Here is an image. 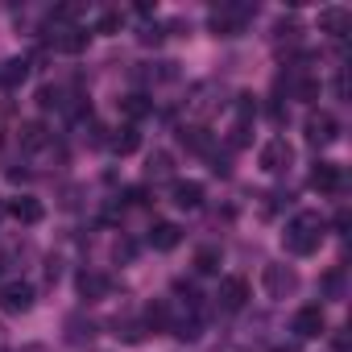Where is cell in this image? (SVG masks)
<instances>
[{
    "instance_id": "1",
    "label": "cell",
    "mask_w": 352,
    "mask_h": 352,
    "mask_svg": "<svg viewBox=\"0 0 352 352\" xmlns=\"http://www.w3.org/2000/svg\"><path fill=\"white\" fill-rule=\"evenodd\" d=\"M323 232H327V220L319 212H294V220L282 232V249L294 257H311L323 245Z\"/></svg>"
},
{
    "instance_id": "2",
    "label": "cell",
    "mask_w": 352,
    "mask_h": 352,
    "mask_svg": "<svg viewBox=\"0 0 352 352\" xmlns=\"http://www.w3.org/2000/svg\"><path fill=\"white\" fill-rule=\"evenodd\" d=\"M253 13H257V5H220L212 13V34L216 38H236V34H245Z\"/></svg>"
},
{
    "instance_id": "3",
    "label": "cell",
    "mask_w": 352,
    "mask_h": 352,
    "mask_svg": "<svg viewBox=\"0 0 352 352\" xmlns=\"http://www.w3.org/2000/svg\"><path fill=\"white\" fill-rule=\"evenodd\" d=\"M220 108H224V87L220 83H195L191 87V96H187V116L191 120H208Z\"/></svg>"
},
{
    "instance_id": "4",
    "label": "cell",
    "mask_w": 352,
    "mask_h": 352,
    "mask_svg": "<svg viewBox=\"0 0 352 352\" xmlns=\"http://www.w3.org/2000/svg\"><path fill=\"white\" fill-rule=\"evenodd\" d=\"M261 286H265V294L274 298V302H282V298H290L294 290H298V270L294 265H265L261 270Z\"/></svg>"
},
{
    "instance_id": "5",
    "label": "cell",
    "mask_w": 352,
    "mask_h": 352,
    "mask_svg": "<svg viewBox=\"0 0 352 352\" xmlns=\"http://www.w3.org/2000/svg\"><path fill=\"white\" fill-rule=\"evenodd\" d=\"M87 42H91V30L50 21V46H54L58 54H83V50H87Z\"/></svg>"
},
{
    "instance_id": "6",
    "label": "cell",
    "mask_w": 352,
    "mask_h": 352,
    "mask_svg": "<svg viewBox=\"0 0 352 352\" xmlns=\"http://www.w3.org/2000/svg\"><path fill=\"white\" fill-rule=\"evenodd\" d=\"M261 170L265 174H286L290 170V162H294V149H290V141L286 137H270L265 145H261Z\"/></svg>"
},
{
    "instance_id": "7",
    "label": "cell",
    "mask_w": 352,
    "mask_h": 352,
    "mask_svg": "<svg viewBox=\"0 0 352 352\" xmlns=\"http://www.w3.org/2000/svg\"><path fill=\"white\" fill-rule=\"evenodd\" d=\"M302 133H307L311 145H331V141L340 137V120H336L331 112H311V116L302 120Z\"/></svg>"
},
{
    "instance_id": "8",
    "label": "cell",
    "mask_w": 352,
    "mask_h": 352,
    "mask_svg": "<svg viewBox=\"0 0 352 352\" xmlns=\"http://www.w3.org/2000/svg\"><path fill=\"white\" fill-rule=\"evenodd\" d=\"M30 307H34V286L30 282L0 286V311H5V315H25Z\"/></svg>"
},
{
    "instance_id": "9",
    "label": "cell",
    "mask_w": 352,
    "mask_h": 352,
    "mask_svg": "<svg viewBox=\"0 0 352 352\" xmlns=\"http://www.w3.org/2000/svg\"><path fill=\"white\" fill-rule=\"evenodd\" d=\"M216 302H220V311H241V307L249 302V282H245L241 274L224 278L220 290H216Z\"/></svg>"
},
{
    "instance_id": "10",
    "label": "cell",
    "mask_w": 352,
    "mask_h": 352,
    "mask_svg": "<svg viewBox=\"0 0 352 352\" xmlns=\"http://www.w3.org/2000/svg\"><path fill=\"white\" fill-rule=\"evenodd\" d=\"M290 331L298 336V340H315V336H323L327 331V319H323V307H302L298 315H294V323H290Z\"/></svg>"
},
{
    "instance_id": "11",
    "label": "cell",
    "mask_w": 352,
    "mask_h": 352,
    "mask_svg": "<svg viewBox=\"0 0 352 352\" xmlns=\"http://www.w3.org/2000/svg\"><path fill=\"white\" fill-rule=\"evenodd\" d=\"M311 187H315L319 195H336V191L344 187V170H340L336 162H315V170H311Z\"/></svg>"
},
{
    "instance_id": "12",
    "label": "cell",
    "mask_w": 352,
    "mask_h": 352,
    "mask_svg": "<svg viewBox=\"0 0 352 352\" xmlns=\"http://www.w3.org/2000/svg\"><path fill=\"white\" fill-rule=\"evenodd\" d=\"M170 199H174V208L195 212L204 204V183H195V179H174L170 183Z\"/></svg>"
},
{
    "instance_id": "13",
    "label": "cell",
    "mask_w": 352,
    "mask_h": 352,
    "mask_svg": "<svg viewBox=\"0 0 352 352\" xmlns=\"http://www.w3.org/2000/svg\"><path fill=\"white\" fill-rule=\"evenodd\" d=\"M149 245H153L157 253L179 249V245H183V228H179V224H170V220H157V224L149 228Z\"/></svg>"
},
{
    "instance_id": "14",
    "label": "cell",
    "mask_w": 352,
    "mask_h": 352,
    "mask_svg": "<svg viewBox=\"0 0 352 352\" xmlns=\"http://www.w3.org/2000/svg\"><path fill=\"white\" fill-rule=\"evenodd\" d=\"M348 25H352V13L344 5H331V9L319 13V34H327V38H344Z\"/></svg>"
},
{
    "instance_id": "15",
    "label": "cell",
    "mask_w": 352,
    "mask_h": 352,
    "mask_svg": "<svg viewBox=\"0 0 352 352\" xmlns=\"http://www.w3.org/2000/svg\"><path fill=\"white\" fill-rule=\"evenodd\" d=\"M79 294H83L87 302H100V298L112 294V278H108V274H96V270H83V274H79Z\"/></svg>"
},
{
    "instance_id": "16",
    "label": "cell",
    "mask_w": 352,
    "mask_h": 352,
    "mask_svg": "<svg viewBox=\"0 0 352 352\" xmlns=\"http://www.w3.org/2000/svg\"><path fill=\"white\" fill-rule=\"evenodd\" d=\"M9 216H13L17 224H42L46 208H42L34 195H17V199H9Z\"/></svg>"
},
{
    "instance_id": "17",
    "label": "cell",
    "mask_w": 352,
    "mask_h": 352,
    "mask_svg": "<svg viewBox=\"0 0 352 352\" xmlns=\"http://www.w3.org/2000/svg\"><path fill=\"white\" fill-rule=\"evenodd\" d=\"M50 145V133H46V124H38V120H25L21 124V149L25 153H38V149H46Z\"/></svg>"
},
{
    "instance_id": "18",
    "label": "cell",
    "mask_w": 352,
    "mask_h": 352,
    "mask_svg": "<svg viewBox=\"0 0 352 352\" xmlns=\"http://www.w3.org/2000/svg\"><path fill=\"white\" fill-rule=\"evenodd\" d=\"M137 145H141V133H137L133 124H120V129L108 137V149L120 153V157H124V153H137Z\"/></svg>"
},
{
    "instance_id": "19",
    "label": "cell",
    "mask_w": 352,
    "mask_h": 352,
    "mask_svg": "<svg viewBox=\"0 0 352 352\" xmlns=\"http://www.w3.org/2000/svg\"><path fill=\"white\" fill-rule=\"evenodd\" d=\"M25 79H30V58H9L5 71H0V83H5V87H17Z\"/></svg>"
},
{
    "instance_id": "20",
    "label": "cell",
    "mask_w": 352,
    "mask_h": 352,
    "mask_svg": "<svg viewBox=\"0 0 352 352\" xmlns=\"http://www.w3.org/2000/svg\"><path fill=\"white\" fill-rule=\"evenodd\" d=\"M170 170H174V162H170L166 149L149 153V162H145V174H149V179H170Z\"/></svg>"
},
{
    "instance_id": "21",
    "label": "cell",
    "mask_w": 352,
    "mask_h": 352,
    "mask_svg": "<svg viewBox=\"0 0 352 352\" xmlns=\"http://www.w3.org/2000/svg\"><path fill=\"white\" fill-rule=\"evenodd\" d=\"M195 270L199 274H216L220 270V249H199L195 253Z\"/></svg>"
},
{
    "instance_id": "22",
    "label": "cell",
    "mask_w": 352,
    "mask_h": 352,
    "mask_svg": "<svg viewBox=\"0 0 352 352\" xmlns=\"http://www.w3.org/2000/svg\"><path fill=\"white\" fill-rule=\"evenodd\" d=\"M145 319H149V327H153V331H166V327H170V311H166V302H149Z\"/></svg>"
},
{
    "instance_id": "23",
    "label": "cell",
    "mask_w": 352,
    "mask_h": 352,
    "mask_svg": "<svg viewBox=\"0 0 352 352\" xmlns=\"http://www.w3.org/2000/svg\"><path fill=\"white\" fill-rule=\"evenodd\" d=\"M149 108H153V104H149L145 96H129V100H124V116H129V120H141Z\"/></svg>"
},
{
    "instance_id": "24",
    "label": "cell",
    "mask_w": 352,
    "mask_h": 352,
    "mask_svg": "<svg viewBox=\"0 0 352 352\" xmlns=\"http://www.w3.org/2000/svg\"><path fill=\"white\" fill-rule=\"evenodd\" d=\"M323 290H327V298H336V302H340V298H344V274H340V270H331V274L323 278Z\"/></svg>"
},
{
    "instance_id": "25",
    "label": "cell",
    "mask_w": 352,
    "mask_h": 352,
    "mask_svg": "<svg viewBox=\"0 0 352 352\" xmlns=\"http://www.w3.org/2000/svg\"><path fill=\"white\" fill-rule=\"evenodd\" d=\"M294 38H298V21H286V17H282V21L274 25V42H294Z\"/></svg>"
},
{
    "instance_id": "26",
    "label": "cell",
    "mask_w": 352,
    "mask_h": 352,
    "mask_svg": "<svg viewBox=\"0 0 352 352\" xmlns=\"http://www.w3.org/2000/svg\"><path fill=\"white\" fill-rule=\"evenodd\" d=\"M116 30H120V13H100L96 34H116Z\"/></svg>"
},
{
    "instance_id": "27",
    "label": "cell",
    "mask_w": 352,
    "mask_h": 352,
    "mask_svg": "<svg viewBox=\"0 0 352 352\" xmlns=\"http://www.w3.org/2000/svg\"><path fill=\"white\" fill-rule=\"evenodd\" d=\"M137 38H141V42H145V46H157V42H162V38H166V34H162V25H145V30H141V34H137Z\"/></svg>"
},
{
    "instance_id": "28",
    "label": "cell",
    "mask_w": 352,
    "mask_h": 352,
    "mask_svg": "<svg viewBox=\"0 0 352 352\" xmlns=\"http://www.w3.org/2000/svg\"><path fill=\"white\" fill-rule=\"evenodd\" d=\"M38 104H42V108L58 104V87H42V91H38Z\"/></svg>"
},
{
    "instance_id": "29",
    "label": "cell",
    "mask_w": 352,
    "mask_h": 352,
    "mask_svg": "<svg viewBox=\"0 0 352 352\" xmlns=\"http://www.w3.org/2000/svg\"><path fill=\"white\" fill-rule=\"evenodd\" d=\"M5 348H9V331H5V327H0V352H5Z\"/></svg>"
}]
</instances>
